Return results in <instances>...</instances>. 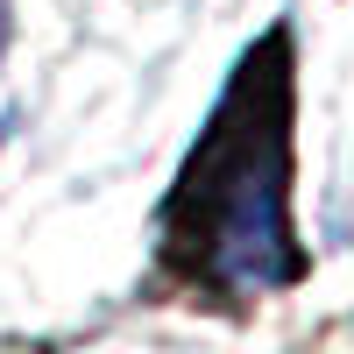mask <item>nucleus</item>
I'll use <instances>...</instances> for the list:
<instances>
[{
	"mask_svg": "<svg viewBox=\"0 0 354 354\" xmlns=\"http://www.w3.org/2000/svg\"><path fill=\"white\" fill-rule=\"evenodd\" d=\"M283 185H290V85L270 36V50L241 64L234 93L220 100V121L205 128L185 185L170 198L177 248L205 277H234V283L290 277Z\"/></svg>",
	"mask_w": 354,
	"mask_h": 354,
	"instance_id": "1",
	"label": "nucleus"
}]
</instances>
